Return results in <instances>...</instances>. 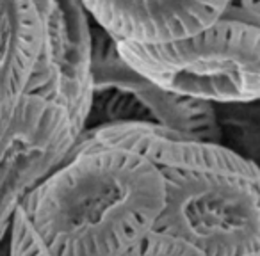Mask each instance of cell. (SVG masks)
I'll list each match as a JSON object with an SVG mask.
<instances>
[{
    "label": "cell",
    "instance_id": "obj_1",
    "mask_svg": "<svg viewBox=\"0 0 260 256\" xmlns=\"http://www.w3.org/2000/svg\"><path fill=\"white\" fill-rule=\"evenodd\" d=\"M107 148L134 150L160 169L166 206L155 230L207 256L260 251V166L226 144L203 142L150 123L87 126L72 157Z\"/></svg>",
    "mask_w": 260,
    "mask_h": 256
},
{
    "label": "cell",
    "instance_id": "obj_2",
    "mask_svg": "<svg viewBox=\"0 0 260 256\" xmlns=\"http://www.w3.org/2000/svg\"><path fill=\"white\" fill-rule=\"evenodd\" d=\"M164 206L159 167L107 148L70 159L20 208L52 256H121L155 230Z\"/></svg>",
    "mask_w": 260,
    "mask_h": 256
},
{
    "label": "cell",
    "instance_id": "obj_3",
    "mask_svg": "<svg viewBox=\"0 0 260 256\" xmlns=\"http://www.w3.org/2000/svg\"><path fill=\"white\" fill-rule=\"evenodd\" d=\"M118 47L132 68L164 89L214 105L260 101V20L235 0L216 23L187 40Z\"/></svg>",
    "mask_w": 260,
    "mask_h": 256
},
{
    "label": "cell",
    "instance_id": "obj_4",
    "mask_svg": "<svg viewBox=\"0 0 260 256\" xmlns=\"http://www.w3.org/2000/svg\"><path fill=\"white\" fill-rule=\"evenodd\" d=\"M94 101L87 126L150 123L196 141L224 144L223 123L210 101L164 89L125 61L118 41L94 27ZM86 126V128H87Z\"/></svg>",
    "mask_w": 260,
    "mask_h": 256
},
{
    "label": "cell",
    "instance_id": "obj_5",
    "mask_svg": "<svg viewBox=\"0 0 260 256\" xmlns=\"http://www.w3.org/2000/svg\"><path fill=\"white\" fill-rule=\"evenodd\" d=\"M0 233L4 237L27 196L70 160L80 132L62 103L23 94L9 118L0 121Z\"/></svg>",
    "mask_w": 260,
    "mask_h": 256
},
{
    "label": "cell",
    "instance_id": "obj_6",
    "mask_svg": "<svg viewBox=\"0 0 260 256\" xmlns=\"http://www.w3.org/2000/svg\"><path fill=\"white\" fill-rule=\"evenodd\" d=\"M45 22V43L25 94L62 103L82 134L94 101V29L82 0H34Z\"/></svg>",
    "mask_w": 260,
    "mask_h": 256
},
{
    "label": "cell",
    "instance_id": "obj_7",
    "mask_svg": "<svg viewBox=\"0 0 260 256\" xmlns=\"http://www.w3.org/2000/svg\"><path fill=\"white\" fill-rule=\"evenodd\" d=\"M116 41L166 45L187 40L224 15L234 0H82Z\"/></svg>",
    "mask_w": 260,
    "mask_h": 256
},
{
    "label": "cell",
    "instance_id": "obj_8",
    "mask_svg": "<svg viewBox=\"0 0 260 256\" xmlns=\"http://www.w3.org/2000/svg\"><path fill=\"white\" fill-rule=\"evenodd\" d=\"M2 2V79L0 121L9 118L25 94L45 43V22L34 0Z\"/></svg>",
    "mask_w": 260,
    "mask_h": 256
},
{
    "label": "cell",
    "instance_id": "obj_9",
    "mask_svg": "<svg viewBox=\"0 0 260 256\" xmlns=\"http://www.w3.org/2000/svg\"><path fill=\"white\" fill-rule=\"evenodd\" d=\"M2 240L4 256H52L22 208L15 212Z\"/></svg>",
    "mask_w": 260,
    "mask_h": 256
},
{
    "label": "cell",
    "instance_id": "obj_10",
    "mask_svg": "<svg viewBox=\"0 0 260 256\" xmlns=\"http://www.w3.org/2000/svg\"><path fill=\"white\" fill-rule=\"evenodd\" d=\"M121 256H207L198 247L189 242L175 237V235L164 233V231L153 230L146 235L141 242L125 251Z\"/></svg>",
    "mask_w": 260,
    "mask_h": 256
},
{
    "label": "cell",
    "instance_id": "obj_11",
    "mask_svg": "<svg viewBox=\"0 0 260 256\" xmlns=\"http://www.w3.org/2000/svg\"><path fill=\"white\" fill-rule=\"evenodd\" d=\"M237 4H241L246 11H249L260 20V0H237Z\"/></svg>",
    "mask_w": 260,
    "mask_h": 256
},
{
    "label": "cell",
    "instance_id": "obj_12",
    "mask_svg": "<svg viewBox=\"0 0 260 256\" xmlns=\"http://www.w3.org/2000/svg\"><path fill=\"white\" fill-rule=\"evenodd\" d=\"M244 256H260V251H256V252H249V254H244Z\"/></svg>",
    "mask_w": 260,
    "mask_h": 256
}]
</instances>
